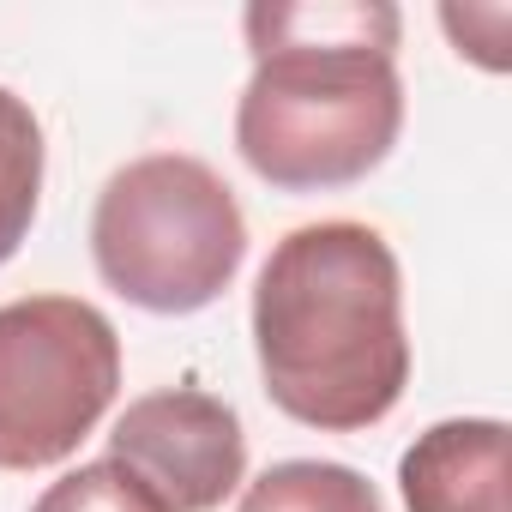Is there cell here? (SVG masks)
<instances>
[{"label":"cell","mask_w":512,"mask_h":512,"mask_svg":"<svg viewBox=\"0 0 512 512\" xmlns=\"http://www.w3.org/2000/svg\"><path fill=\"white\" fill-rule=\"evenodd\" d=\"M253 79L235 103L241 163L284 187L320 193L380 169L404 133L398 37L386 0H260L241 19Z\"/></svg>","instance_id":"6da1fadb"},{"label":"cell","mask_w":512,"mask_h":512,"mask_svg":"<svg viewBox=\"0 0 512 512\" xmlns=\"http://www.w3.org/2000/svg\"><path fill=\"white\" fill-rule=\"evenodd\" d=\"M253 356L266 398L302 428L386 422L410 386L404 278L386 235L356 217L290 229L253 284Z\"/></svg>","instance_id":"7a4b0ae2"},{"label":"cell","mask_w":512,"mask_h":512,"mask_svg":"<svg viewBox=\"0 0 512 512\" xmlns=\"http://www.w3.org/2000/svg\"><path fill=\"white\" fill-rule=\"evenodd\" d=\"M91 260L121 302L145 314H199L247 260V217L211 163L151 151L103 181Z\"/></svg>","instance_id":"3957f363"},{"label":"cell","mask_w":512,"mask_h":512,"mask_svg":"<svg viewBox=\"0 0 512 512\" xmlns=\"http://www.w3.org/2000/svg\"><path fill=\"white\" fill-rule=\"evenodd\" d=\"M121 392V332L79 296L0 308V470H49L109 416Z\"/></svg>","instance_id":"277c9868"},{"label":"cell","mask_w":512,"mask_h":512,"mask_svg":"<svg viewBox=\"0 0 512 512\" xmlns=\"http://www.w3.org/2000/svg\"><path fill=\"white\" fill-rule=\"evenodd\" d=\"M109 458L127 464L169 512H217L247 476V434L223 398L163 386L121 410L109 428Z\"/></svg>","instance_id":"5b68a950"},{"label":"cell","mask_w":512,"mask_h":512,"mask_svg":"<svg viewBox=\"0 0 512 512\" xmlns=\"http://www.w3.org/2000/svg\"><path fill=\"white\" fill-rule=\"evenodd\" d=\"M512 440L500 416H452L416 434L398 458V494L410 512H506Z\"/></svg>","instance_id":"8992f818"},{"label":"cell","mask_w":512,"mask_h":512,"mask_svg":"<svg viewBox=\"0 0 512 512\" xmlns=\"http://www.w3.org/2000/svg\"><path fill=\"white\" fill-rule=\"evenodd\" d=\"M235 512H386L374 482L332 458H284L241 488Z\"/></svg>","instance_id":"52a82bcc"},{"label":"cell","mask_w":512,"mask_h":512,"mask_svg":"<svg viewBox=\"0 0 512 512\" xmlns=\"http://www.w3.org/2000/svg\"><path fill=\"white\" fill-rule=\"evenodd\" d=\"M43 199V127L25 97L0 85V266L25 247Z\"/></svg>","instance_id":"ba28073f"},{"label":"cell","mask_w":512,"mask_h":512,"mask_svg":"<svg viewBox=\"0 0 512 512\" xmlns=\"http://www.w3.org/2000/svg\"><path fill=\"white\" fill-rule=\"evenodd\" d=\"M31 512H169V506H163L127 464L97 458V464H79V470H67L61 482H49Z\"/></svg>","instance_id":"9c48e42d"},{"label":"cell","mask_w":512,"mask_h":512,"mask_svg":"<svg viewBox=\"0 0 512 512\" xmlns=\"http://www.w3.org/2000/svg\"><path fill=\"white\" fill-rule=\"evenodd\" d=\"M440 25H446V37L458 43V55H470L476 67H488V73H500L506 67V31H512V13L506 7H440Z\"/></svg>","instance_id":"30bf717a"}]
</instances>
